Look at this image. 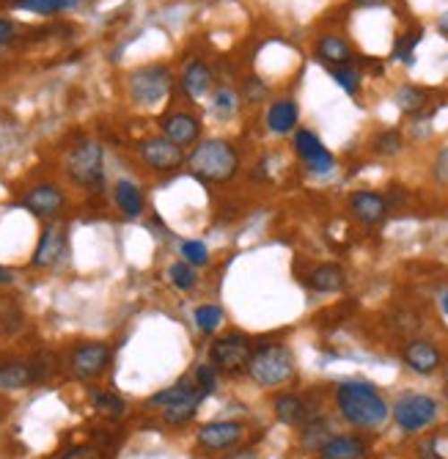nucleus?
Wrapping results in <instances>:
<instances>
[{
	"label": "nucleus",
	"instance_id": "obj_4",
	"mask_svg": "<svg viewBox=\"0 0 448 459\" xmlns=\"http://www.w3.org/2000/svg\"><path fill=\"white\" fill-rule=\"evenodd\" d=\"M295 374V358L283 344H262L254 350L248 363V377L259 388H278L289 383Z\"/></svg>",
	"mask_w": 448,
	"mask_h": 459
},
{
	"label": "nucleus",
	"instance_id": "obj_7",
	"mask_svg": "<svg viewBox=\"0 0 448 459\" xmlns=\"http://www.w3.org/2000/svg\"><path fill=\"white\" fill-rule=\"evenodd\" d=\"M135 152H138V160L146 165L149 171L162 174V177H166V174H177L182 165H185V160H187L185 149L177 146V143H171L166 135H149V138L138 141Z\"/></svg>",
	"mask_w": 448,
	"mask_h": 459
},
{
	"label": "nucleus",
	"instance_id": "obj_27",
	"mask_svg": "<svg viewBox=\"0 0 448 459\" xmlns=\"http://www.w3.org/2000/svg\"><path fill=\"white\" fill-rule=\"evenodd\" d=\"M396 108L407 116H418L426 105H429V91L418 89V86H401L393 97Z\"/></svg>",
	"mask_w": 448,
	"mask_h": 459
},
{
	"label": "nucleus",
	"instance_id": "obj_23",
	"mask_svg": "<svg viewBox=\"0 0 448 459\" xmlns=\"http://www.w3.org/2000/svg\"><path fill=\"white\" fill-rule=\"evenodd\" d=\"M300 121V110L295 105V100H275L267 110V127L275 135H287L297 130Z\"/></svg>",
	"mask_w": 448,
	"mask_h": 459
},
{
	"label": "nucleus",
	"instance_id": "obj_31",
	"mask_svg": "<svg viewBox=\"0 0 448 459\" xmlns=\"http://www.w3.org/2000/svg\"><path fill=\"white\" fill-rule=\"evenodd\" d=\"M212 110H215L220 118L234 116V113L239 110V94H237L234 89H228V86L215 89V91H212Z\"/></svg>",
	"mask_w": 448,
	"mask_h": 459
},
{
	"label": "nucleus",
	"instance_id": "obj_36",
	"mask_svg": "<svg viewBox=\"0 0 448 459\" xmlns=\"http://www.w3.org/2000/svg\"><path fill=\"white\" fill-rule=\"evenodd\" d=\"M331 77L339 82V86L349 94V97H358L360 94V72L349 64V66H336V69H331Z\"/></svg>",
	"mask_w": 448,
	"mask_h": 459
},
{
	"label": "nucleus",
	"instance_id": "obj_2",
	"mask_svg": "<svg viewBox=\"0 0 448 459\" xmlns=\"http://www.w3.org/2000/svg\"><path fill=\"white\" fill-rule=\"evenodd\" d=\"M336 407L341 419L358 429H377L388 419V402L366 380H347L336 388Z\"/></svg>",
	"mask_w": 448,
	"mask_h": 459
},
{
	"label": "nucleus",
	"instance_id": "obj_30",
	"mask_svg": "<svg viewBox=\"0 0 448 459\" xmlns=\"http://www.w3.org/2000/svg\"><path fill=\"white\" fill-rule=\"evenodd\" d=\"M421 36H424V28H413V30L401 33V36L396 39L391 58H393V61H401V64H413V53H416V45L421 41Z\"/></svg>",
	"mask_w": 448,
	"mask_h": 459
},
{
	"label": "nucleus",
	"instance_id": "obj_34",
	"mask_svg": "<svg viewBox=\"0 0 448 459\" xmlns=\"http://www.w3.org/2000/svg\"><path fill=\"white\" fill-rule=\"evenodd\" d=\"M168 278H171V283H174L177 289H182V291H190V289L198 286V273H195V267H190L187 262H174V264L168 267Z\"/></svg>",
	"mask_w": 448,
	"mask_h": 459
},
{
	"label": "nucleus",
	"instance_id": "obj_37",
	"mask_svg": "<svg viewBox=\"0 0 448 459\" xmlns=\"http://www.w3.org/2000/svg\"><path fill=\"white\" fill-rule=\"evenodd\" d=\"M28 363H30V374H33V385L45 383L47 377H53V371H56V355H50V352H39Z\"/></svg>",
	"mask_w": 448,
	"mask_h": 459
},
{
	"label": "nucleus",
	"instance_id": "obj_45",
	"mask_svg": "<svg viewBox=\"0 0 448 459\" xmlns=\"http://www.w3.org/2000/svg\"><path fill=\"white\" fill-rule=\"evenodd\" d=\"M385 4L388 0H355V6H360V9H380Z\"/></svg>",
	"mask_w": 448,
	"mask_h": 459
},
{
	"label": "nucleus",
	"instance_id": "obj_10",
	"mask_svg": "<svg viewBox=\"0 0 448 459\" xmlns=\"http://www.w3.org/2000/svg\"><path fill=\"white\" fill-rule=\"evenodd\" d=\"M435 419H437V402L426 394H404L393 404V421L407 435L426 429Z\"/></svg>",
	"mask_w": 448,
	"mask_h": 459
},
{
	"label": "nucleus",
	"instance_id": "obj_11",
	"mask_svg": "<svg viewBox=\"0 0 448 459\" xmlns=\"http://www.w3.org/2000/svg\"><path fill=\"white\" fill-rule=\"evenodd\" d=\"M69 254V229L58 221H50L42 234H39V242H36V250L30 256V267L36 270H50L56 267L58 262H64Z\"/></svg>",
	"mask_w": 448,
	"mask_h": 459
},
{
	"label": "nucleus",
	"instance_id": "obj_48",
	"mask_svg": "<svg viewBox=\"0 0 448 459\" xmlns=\"http://www.w3.org/2000/svg\"><path fill=\"white\" fill-rule=\"evenodd\" d=\"M443 311L448 314V291H445V295H443Z\"/></svg>",
	"mask_w": 448,
	"mask_h": 459
},
{
	"label": "nucleus",
	"instance_id": "obj_9",
	"mask_svg": "<svg viewBox=\"0 0 448 459\" xmlns=\"http://www.w3.org/2000/svg\"><path fill=\"white\" fill-rule=\"evenodd\" d=\"M20 206L28 210L36 221H58L66 210V190L58 182H39L25 190Z\"/></svg>",
	"mask_w": 448,
	"mask_h": 459
},
{
	"label": "nucleus",
	"instance_id": "obj_17",
	"mask_svg": "<svg viewBox=\"0 0 448 459\" xmlns=\"http://www.w3.org/2000/svg\"><path fill=\"white\" fill-rule=\"evenodd\" d=\"M215 82V72L210 69V64H203L201 58H193L182 66V74H179V89L185 97L190 100H198L203 94H210Z\"/></svg>",
	"mask_w": 448,
	"mask_h": 459
},
{
	"label": "nucleus",
	"instance_id": "obj_16",
	"mask_svg": "<svg viewBox=\"0 0 448 459\" xmlns=\"http://www.w3.org/2000/svg\"><path fill=\"white\" fill-rule=\"evenodd\" d=\"M401 360L407 363V368H410V371L426 377V374H435L443 366V352L426 339H413L401 350Z\"/></svg>",
	"mask_w": 448,
	"mask_h": 459
},
{
	"label": "nucleus",
	"instance_id": "obj_24",
	"mask_svg": "<svg viewBox=\"0 0 448 459\" xmlns=\"http://www.w3.org/2000/svg\"><path fill=\"white\" fill-rule=\"evenodd\" d=\"M308 289L322 291V295H333V291H341L347 283V275L339 264H319L308 273L306 278Z\"/></svg>",
	"mask_w": 448,
	"mask_h": 459
},
{
	"label": "nucleus",
	"instance_id": "obj_14",
	"mask_svg": "<svg viewBox=\"0 0 448 459\" xmlns=\"http://www.w3.org/2000/svg\"><path fill=\"white\" fill-rule=\"evenodd\" d=\"M203 451H231L246 440V427L239 421H210L195 435Z\"/></svg>",
	"mask_w": 448,
	"mask_h": 459
},
{
	"label": "nucleus",
	"instance_id": "obj_43",
	"mask_svg": "<svg viewBox=\"0 0 448 459\" xmlns=\"http://www.w3.org/2000/svg\"><path fill=\"white\" fill-rule=\"evenodd\" d=\"M223 459H262V456H259L256 448H234V451H228Z\"/></svg>",
	"mask_w": 448,
	"mask_h": 459
},
{
	"label": "nucleus",
	"instance_id": "obj_6",
	"mask_svg": "<svg viewBox=\"0 0 448 459\" xmlns=\"http://www.w3.org/2000/svg\"><path fill=\"white\" fill-rule=\"evenodd\" d=\"M251 355H254V347L248 336H242V333H228V336H220L210 344V363L215 366V371L226 374V377L248 374Z\"/></svg>",
	"mask_w": 448,
	"mask_h": 459
},
{
	"label": "nucleus",
	"instance_id": "obj_15",
	"mask_svg": "<svg viewBox=\"0 0 448 459\" xmlns=\"http://www.w3.org/2000/svg\"><path fill=\"white\" fill-rule=\"evenodd\" d=\"M347 206H349V215L360 226H380L388 218V210H391V204L385 201V195L375 193V190H358V193H352Z\"/></svg>",
	"mask_w": 448,
	"mask_h": 459
},
{
	"label": "nucleus",
	"instance_id": "obj_35",
	"mask_svg": "<svg viewBox=\"0 0 448 459\" xmlns=\"http://www.w3.org/2000/svg\"><path fill=\"white\" fill-rule=\"evenodd\" d=\"M179 254H182V262H187L190 267L210 264V250H207V245L198 242V239H185L182 247H179Z\"/></svg>",
	"mask_w": 448,
	"mask_h": 459
},
{
	"label": "nucleus",
	"instance_id": "obj_41",
	"mask_svg": "<svg viewBox=\"0 0 448 459\" xmlns=\"http://www.w3.org/2000/svg\"><path fill=\"white\" fill-rule=\"evenodd\" d=\"M20 41V25L9 17H0V48H12Z\"/></svg>",
	"mask_w": 448,
	"mask_h": 459
},
{
	"label": "nucleus",
	"instance_id": "obj_28",
	"mask_svg": "<svg viewBox=\"0 0 448 459\" xmlns=\"http://www.w3.org/2000/svg\"><path fill=\"white\" fill-rule=\"evenodd\" d=\"M91 404H94V410L99 415H105V419H110V421L121 419V415L127 412V402L121 396H116V394H110V391H94Z\"/></svg>",
	"mask_w": 448,
	"mask_h": 459
},
{
	"label": "nucleus",
	"instance_id": "obj_46",
	"mask_svg": "<svg viewBox=\"0 0 448 459\" xmlns=\"http://www.w3.org/2000/svg\"><path fill=\"white\" fill-rule=\"evenodd\" d=\"M9 283H14V273L0 264V286H9Z\"/></svg>",
	"mask_w": 448,
	"mask_h": 459
},
{
	"label": "nucleus",
	"instance_id": "obj_42",
	"mask_svg": "<svg viewBox=\"0 0 448 459\" xmlns=\"http://www.w3.org/2000/svg\"><path fill=\"white\" fill-rule=\"evenodd\" d=\"M264 97H267V86H264L259 77H251L248 86H246V100L248 102H262Z\"/></svg>",
	"mask_w": 448,
	"mask_h": 459
},
{
	"label": "nucleus",
	"instance_id": "obj_19",
	"mask_svg": "<svg viewBox=\"0 0 448 459\" xmlns=\"http://www.w3.org/2000/svg\"><path fill=\"white\" fill-rule=\"evenodd\" d=\"M113 204H116V210L125 215L127 221H138L146 212L143 190L133 179H118L113 185Z\"/></svg>",
	"mask_w": 448,
	"mask_h": 459
},
{
	"label": "nucleus",
	"instance_id": "obj_8",
	"mask_svg": "<svg viewBox=\"0 0 448 459\" xmlns=\"http://www.w3.org/2000/svg\"><path fill=\"white\" fill-rule=\"evenodd\" d=\"M113 363V350L110 344L105 342H86V344H77L72 352H69V374L80 383H91V380H99L102 374L110 368Z\"/></svg>",
	"mask_w": 448,
	"mask_h": 459
},
{
	"label": "nucleus",
	"instance_id": "obj_29",
	"mask_svg": "<svg viewBox=\"0 0 448 459\" xmlns=\"http://www.w3.org/2000/svg\"><path fill=\"white\" fill-rule=\"evenodd\" d=\"M193 319H195V327L203 333V336H212V333H218L220 325H223V308L215 306V303L198 306L195 314H193Z\"/></svg>",
	"mask_w": 448,
	"mask_h": 459
},
{
	"label": "nucleus",
	"instance_id": "obj_49",
	"mask_svg": "<svg viewBox=\"0 0 448 459\" xmlns=\"http://www.w3.org/2000/svg\"><path fill=\"white\" fill-rule=\"evenodd\" d=\"M445 385H448V363H445Z\"/></svg>",
	"mask_w": 448,
	"mask_h": 459
},
{
	"label": "nucleus",
	"instance_id": "obj_32",
	"mask_svg": "<svg viewBox=\"0 0 448 459\" xmlns=\"http://www.w3.org/2000/svg\"><path fill=\"white\" fill-rule=\"evenodd\" d=\"M372 149H375L380 157H393V154H399V152L404 149V138H401L399 130H383V133L375 135Z\"/></svg>",
	"mask_w": 448,
	"mask_h": 459
},
{
	"label": "nucleus",
	"instance_id": "obj_22",
	"mask_svg": "<svg viewBox=\"0 0 448 459\" xmlns=\"http://www.w3.org/2000/svg\"><path fill=\"white\" fill-rule=\"evenodd\" d=\"M369 446L358 435H333L319 448V459H360L366 456Z\"/></svg>",
	"mask_w": 448,
	"mask_h": 459
},
{
	"label": "nucleus",
	"instance_id": "obj_40",
	"mask_svg": "<svg viewBox=\"0 0 448 459\" xmlns=\"http://www.w3.org/2000/svg\"><path fill=\"white\" fill-rule=\"evenodd\" d=\"M432 179L440 185V187H448V146L437 152L435 162H432Z\"/></svg>",
	"mask_w": 448,
	"mask_h": 459
},
{
	"label": "nucleus",
	"instance_id": "obj_25",
	"mask_svg": "<svg viewBox=\"0 0 448 459\" xmlns=\"http://www.w3.org/2000/svg\"><path fill=\"white\" fill-rule=\"evenodd\" d=\"M33 385L28 360H0V391H22Z\"/></svg>",
	"mask_w": 448,
	"mask_h": 459
},
{
	"label": "nucleus",
	"instance_id": "obj_5",
	"mask_svg": "<svg viewBox=\"0 0 448 459\" xmlns=\"http://www.w3.org/2000/svg\"><path fill=\"white\" fill-rule=\"evenodd\" d=\"M174 72L166 64H149L127 77V94L135 105L141 108H154L159 102H166L174 91Z\"/></svg>",
	"mask_w": 448,
	"mask_h": 459
},
{
	"label": "nucleus",
	"instance_id": "obj_3",
	"mask_svg": "<svg viewBox=\"0 0 448 459\" xmlns=\"http://www.w3.org/2000/svg\"><path fill=\"white\" fill-rule=\"evenodd\" d=\"M64 174L77 190H86V193L105 190V149H102V143L94 138L74 143L64 160Z\"/></svg>",
	"mask_w": 448,
	"mask_h": 459
},
{
	"label": "nucleus",
	"instance_id": "obj_12",
	"mask_svg": "<svg viewBox=\"0 0 448 459\" xmlns=\"http://www.w3.org/2000/svg\"><path fill=\"white\" fill-rule=\"evenodd\" d=\"M201 133H203V121L190 110H171L166 116H159V135H166L171 143L182 149L195 146L201 141Z\"/></svg>",
	"mask_w": 448,
	"mask_h": 459
},
{
	"label": "nucleus",
	"instance_id": "obj_39",
	"mask_svg": "<svg viewBox=\"0 0 448 459\" xmlns=\"http://www.w3.org/2000/svg\"><path fill=\"white\" fill-rule=\"evenodd\" d=\"M56 459H108V454H105L102 446L83 443V446H72V448H66V451L58 454Z\"/></svg>",
	"mask_w": 448,
	"mask_h": 459
},
{
	"label": "nucleus",
	"instance_id": "obj_13",
	"mask_svg": "<svg viewBox=\"0 0 448 459\" xmlns=\"http://www.w3.org/2000/svg\"><path fill=\"white\" fill-rule=\"evenodd\" d=\"M292 143H295V154L303 160V165L311 174H331L336 169V157L311 130H295Z\"/></svg>",
	"mask_w": 448,
	"mask_h": 459
},
{
	"label": "nucleus",
	"instance_id": "obj_20",
	"mask_svg": "<svg viewBox=\"0 0 448 459\" xmlns=\"http://www.w3.org/2000/svg\"><path fill=\"white\" fill-rule=\"evenodd\" d=\"M203 399H207V394H203L198 385H193L187 394H182L179 399H174L171 404L162 407V419H166L168 424H174V427H182V424H187L193 415L198 412V407H201Z\"/></svg>",
	"mask_w": 448,
	"mask_h": 459
},
{
	"label": "nucleus",
	"instance_id": "obj_1",
	"mask_svg": "<svg viewBox=\"0 0 448 459\" xmlns=\"http://www.w3.org/2000/svg\"><path fill=\"white\" fill-rule=\"evenodd\" d=\"M185 165L198 182L220 187V185H228L239 174L242 160H239V152L231 141L207 138V141H198L193 146Z\"/></svg>",
	"mask_w": 448,
	"mask_h": 459
},
{
	"label": "nucleus",
	"instance_id": "obj_26",
	"mask_svg": "<svg viewBox=\"0 0 448 459\" xmlns=\"http://www.w3.org/2000/svg\"><path fill=\"white\" fill-rule=\"evenodd\" d=\"M333 437V427H331V421L324 419V415H314V419H308L303 427H300V446L306 448V451H316L319 454V448L328 443Z\"/></svg>",
	"mask_w": 448,
	"mask_h": 459
},
{
	"label": "nucleus",
	"instance_id": "obj_50",
	"mask_svg": "<svg viewBox=\"0 0 448 459\" xmlns=\"http://www.w3.org/2000/svg\"><path fill=\"white\" fill-rule=\"evenodd\" d=\"M360 459H366V456H360Z\"/></svg>",
	"mask_w": 448,
	"mask_h": 459
},
{
	"label": "nucleus",
	"instance_id": "obj_38",
	"mask_svg": "<svg viewBox=\"0 0 448 459\" xmlns=\"http://www.w3.org/2000/svg\"><path fill=\"white\" fill-rule=\"evenodd\" d=\"M193 380H195V385L207 394V396H212L215 391H218V371H215V366L212 363H203V366H198L195 368V374H193Z\"/></svg>",
	"mask_w": 448,
	"mask_h": 459
},
{
	"label": "nucleus",
	"instance_id": "obj_47",
	"mask_svg": "<svg viewBox=\"0 0 448 459\" xmlns=\"http://www.w3.org/2000/svg\"><path fill=\"white\" fill-rule=\"evenodd\" d=\"M437 28H440V33H443V36L448 39V12H445V14H443L440 20H437Z\"/></svg>",
	"mask_w": 448,
	"mask_h": 459
},
{
	"label": "nucleus",
	"instance_id": "obj_18",
	"mask_svg": "<svg viewBox=\"0 0 448 459\" xmlns=\"http://www.w3.org/2000/svg\"><path fill=\"white\" fill-rule=\"evenodd\" d=\"M272 412H275V419H278L280 424L295 427V429H300L308 419H314V415H316V412L311 410V404H308L300 394H280V396H275Z\"/></svg>",
	"mask_w": 448,
	"mask_h": 459
},
{
	"label": "nucleus",
	"instance_id": "obj_21",
	"mask_svg": "<svg viewBox=\"0 0 448 459\" xmlns=\"http://www.w3.org/2000/svg\"><path fill=\"white\" fill-rule=\"evenodd\" d=\"M314 56H316L322 64H328L331 69H336V66H349L352 58H355L352 48L347 45V41H344L341 36H333V33L322 36V39L316 41Z\"/></svg>",
	"mask_w": 448,
	"mask_h": 459
},
{
	"label": "nucleus",
	"instance_id": "obj_44",
	"mask_svg": "<svg viewBox=\"0 0 448 459\" xmlns=\"http://www.w3.org/2000/svg\"><path fill=\"white\" fill-rule=\"evenodd\" d=\"M418 459H443V456L435 451V440H426V443L418 448Z\"/></svg>",
	"mask_w": 448,
	"mask_h": 459
},
{
	"label": "nucleus",
	"instance_id": "obj_33",
	"mask_svg": "<svg viewBox=\"0 0 448 459\" xmlns=\"http://www.w3.org/2000/svg\"><path fill=\"white\" fill-rule=\"evenodd\" d=\"M12 4L36 14H58L64 9H72L77 0H12Z\"/></svg>",
	"mask_w": 448,
	"mask_h": 459
}]
</instances>
